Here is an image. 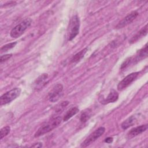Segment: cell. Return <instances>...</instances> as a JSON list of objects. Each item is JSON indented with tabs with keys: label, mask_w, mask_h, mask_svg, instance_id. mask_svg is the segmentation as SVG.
<instances>
[{
	"label": "cell",
	"mask_w": 148,
	"mask_h": 148,
	"mask_svg": "<svg viewBox=\"0 0 148 148\" xmlns=\"http://www.w3.org/2000/svg\"><path fill=\"white\" fill-rule=\"evenodd\" d=\"M118 98H119V93L114 89H112L109 94L107 96L106 98L103 99L100 102L103 105H106L109 103L116 102L118 99Z\"/></svg>",
	"instance_id": "obj_10"
},
{
	"label": "cell",
	"mask_w": 148,
	"mask_h": 148,
	"mask_svg": "<svg viewBox=\"0 0 148 148\" xmlns=\"http://www.w3.org/2000/svg\"><path fill=\"white\" fill-rule=\"evenodd\" d=\"M61 120L62 119L60 116L51 119L38 129V130L35 134V137H39L52 131L53 129L59 125L61 122Z\"/></svg>",
	"instance_id": "obj_1"
},
{
	"label": "cell",
	"mask_w": 148,
	"mask_h": 148,
	"mask_svg": "<svg viewBox=\"0 0 148 148\" xmlns=\"http://www.w3.org/2000/svg\"><path fill=\"white\" fill-rule=\"evenodd\" d=\"M139 72H133L128 75H127L126 77H125L117 85V90L119 91H122L124 89H125L127 87H128L132 82H133L136 78L139 75Z\"/></svg>",
	"instance_id": "obj_7"
},
{
	"label": "cell",
	"mask_w": 148,
	"mask_h": 148,
	"mask_svg": "<svg viewBox=\"0 0 148 148\" xmlns=\"http://www.w3.org/2000/svg\"><path fill=\"white\" fill-rule=\"evenodd\" d=\"M17 44V42H12V43H8V44H6L4 46H3L1 48V52H5V51H7L8 50L13 48Z\"/></svg>",
	"instance_id": "obj_17"
},
{
	"label": "cell",
	"mask_w": 148,
	"mask_h": 148,
	"mask_svg": "<svg viewBox=\"0 0 148 148\" xmlns=\"http://www.w3.org/2000/svg\"><path fill=\"white\" fill-rule=\"evenodd\" d=\"M32 23V20L29 18H27L21 21L20 23L15 26L10 31V36L14 38L20 37L28 28Z\"/></svg>",
	"instance_id": "obj_2"
},
{
	"label": "cell",
	"mask_w": 148,
	"mask_h": 148,
	"mask_svg": "<svg viewBox=\"0 0 148 148\" xmlns=\"http://www.w3.org/2000/svg\"><path fill=\"white\" fill-rule=\"evenodd\" d=\"M147 129V124H144V125H142L136 127L135 128H134L128 132L127 134V137L129 139L134 138L143 132L145 131Z\"/></svg>",
	"instance_id": "obj_11"
},
{
	"label": "cell",
	"mask_w": 148,
	"mask_h": 148,
	"mask_svg": "<svg viewBox=\"0 0 148 148\" xmlns=\"http://www.w3.org/2000/svg\"><path fill=\"white\" fill-rule=\"evenodd\" d=\"M12 54H5V55H3L1 57V63H2L4 61H7L8 59H9L11 57H12Z\"/></svg>",
	"instance_id": "obj_20"
},
{
	"label": "cell",
	"mask_w": 148,
	"mask_h": 148,
	"mask_svg": "<svg viewBox=\"0 0 148 148\" xmlns=\"http://www.w3.org/2000/svg\"><path fill=\"white\" fill-rule=\"evenodd\" d=\"M63 86L61 84H57L55 85L51 90L49 93V99L51 102H55L57 101L62 94Z\"/></svg>",
	"instance_id": "obj_6"
},
{
	"label": "cell",
	"mask_w": 148,
	"mask_h": 148,
	"mask_svg": "<svg viewBox=\"0 0 148 148\" xmlns=\"http://www.w3.org/2000/svg\"><path fill=\"white\" fill-rule=\"evenodd\" d=\"M138 15V13L136 11L132 12L130 14L127 15L125 18H124L121 21L119 22V23L116 26V28H121L128 25L136 18Z\"/></svg>",
	"instance_id": "obj_8"
},
{
	"label": "cell",
	"mask_w": 148,
	"mask_h": 148,
	"mask_svg": "<svg viewBox=\"0 0 148 148\" xmlns=\"http://www.w3.org/2000/svg\"><path fill=\"white\" fill-rule=\"evenodd\" d=\"M147 33V24H146V25L140 29L139 32H138L130 40V43H134L136 42L138 39L141 38L142 36H145Z\"/></svg>",
	"instance_id": "obj_12"
},
{
	"label": "cell",
	"mask_w": 148,
	"mask_h": 148,
	"mask_svg": "<svg viewBox=\"0 0 148 148\" xmlns=\"http://www.w3.org/2000/svg\"><path fill=\"white\" fill-rule=\"evenodd\" d=\"M87 51V48H85L83 50H82L81 51H80L79 52H78L77 53H76L72 58L71 60V62H74V63H76V62H79V61H80V60L84 57L85 54L86 53Z\"/></svg>",
	"instance_id": "obj_16"
},
{
	"label": "cell",
	"mask_w": 148,
	"mask_h": 148,
	"mask_svg": "<svg viewBox=\"0 0 148 148\" xmlns=\"http://www.w3.org/2000/svg\"><path fill=\"white\" fill-rule=\"evenodd\" d=\"M147 56V44L146 43L144 47H143L142 49H140L139 51L138 54L136 55L135 61H140V60H142Z\"/></svg>",
	"instance_id": "obj_14"
},
{
	"label": "cell",
	"mask_w": 148,
	"mask_h": 148,
	"mask_svg": "<svg viewBox=\"0 0 148 148\" xmlns=\"http://www.w3.org/2000/svg\"><path fill=\"white\" fill-rule=\"evenodd\" d=\"M10 131V128L9 126H6L1 128V139H2L3 137L6 136Z\"/></svg>",
	"instance_id": "obj_18"
},
{
	"label": "cell",
	"mask_w": 148,
	"mask_h": 148,
	"mask_svg": "<svg viewBox=\"0 0 148 148\" xmlns=\"http://www.w3.org/2000/svg\"><path fill=\"white\" fill-rule=\"evenodd\" d=\"M136 121H137V120L135 118V117L134 116H132L128 117L127 119H126L125 121H124L122 123V124L121 125V128L124 130H125V129L129 128L130 127L136 124Z\"/></svg>",
	"instance_id": "obj_13"
},
{
	"label": "cell",
	"mask_w": 148,
	"mask_h": 148,
	"mask_svg": "<svg viewBox=\"0 0 148 148\" xmlns=\"http://www.w3.org/2000/svg\"><path fill=\"white\" fill-rule=\"evenodd\" d=\"M131 61V58H127L126 60H125V61L122 64L121 66V69H124L127 66H128L130 65V62Z\"/></svg>",
	"instance_id": "obj_21"
},
{
	"label": "cell",
	"mask_w": 148,
	"mask_h": 148,
	"mask_svg": "<svg viewBox=\"0 0 148 148\" xmlns=\"http://www.w3.org/2000/svg\"><path fill=\"white\" fill-rule=\"evenodd\" d=\"M105 142L107 143H111L112 142H113V138H111V137H108V138H106L105 139Z\"/></svg>",
	"instance_id": "obj_22"
},
{
	"label": "cell",
	"mask_w": 148,
	"mask_h": 148,
	"mask_svg": "<svg viewBox=\"0 0 148 148\" xmlns=\"http://www.w3.org/2000/svg\"><path fill=\"white\" fill-rule=\"evenodd\" d=\"M40 143H36V145H32V146H33V147H42V145H38L40 144Z\"/></svg>",
	"instance_id": "obj_23"
},
{
	"label": "cell",
	"mask_w": 148,
	"mask_h": 148,
	"mask_svg": "<svg viewBox=\"0 0 148 148\" xmlns=\"http://www.w3.org/2000/svg\"><path fill=\"white\" fill-rule=\"evenodd\" d=\"M79 109L77 107H73V108H71L68 111H67V112L65 114L63 120L64 121L68 120L69 119H71L72 117H73L74 115H75L76 113H77L79 112Z\"/></svg>",
	"instance_id": "obj_15"
},
{
	"label": "cell",
	"mask_w": 148,
	"mask_h": 148,
	"mask_svg": "<svg viewBox=\"0 0 148 148\" xmlns=\"http://www.w3.org/2000/svg\"><path fill=\"white\" fill-rule=\"evenodd\" d=\"M90 116H90V114L89 112H84L81 114L80 121L82 123H85V122H86L89 119Z\"/></svg>",
	"instance_id": "obj_19"
},
{
	"label": "cell",
	"mask_w": 148,
	"mask_h": 148,
	"mask_svg": "<svg viewBox=\"0 0 148 148\" xmlns=\"http://www.w3.org/2000/svg\"><path fill=\"white\" fill-rule=\"evenodd\" d=\"M21 93V89L18 87L14 88L3 94L0 98V105H6L17 98Z\"/></svg>",
	"instance_id": "obj_4"
},
{
	"label": "cell",
	"mask_w": 148,
	"mask_h": 148,
	"mask_svg": "<svg viewBox=\"0 0 148 148\" xmlns=\"http://www.w3.org/2000/svg\"><path fill=\"white\" fill-rule=\"evenodd\" d=\"M80 28V20L77 15L74 16L71 20L68 27V40L73 39L79 34Z\"/></svg>",
	"instance_id": "obj_3"
},
{
	"label": "cell",
	"mask_w": 148,
	"mask_h": 148,
	"mask_svg": "<svg viewBox=\"0 0 148 148\" xmlns=\"http://www.w3.org/2000/svg\"><path fill=\"white\" fill-rule=\"evenodd\" d=\"M47 79L48 75L47 73H43L39 76L34 83V88L36 90H38L42 88L43 86L46 84V80Z\"/></svg>",
	"instance_id": "obj_9"
},
{
	"label": "cell",
	"mask_w": 148,
	"mask_h": 148,
	"mask_svg": "<svg viewBox=\"0 0 148 148\" xmlns=\"http://www.w3.org/2000/svg\"><path fill=\"white\" fill-rule=\"evenodd\" d=\"M105 131V128L103 127H101L92 132L87 139L82 143L81 146L86 147L90 145L91 143L96 140L98 138L102 136Z\"/></svg>",
	"instance_id": "obj_5"
}]
</instances>
